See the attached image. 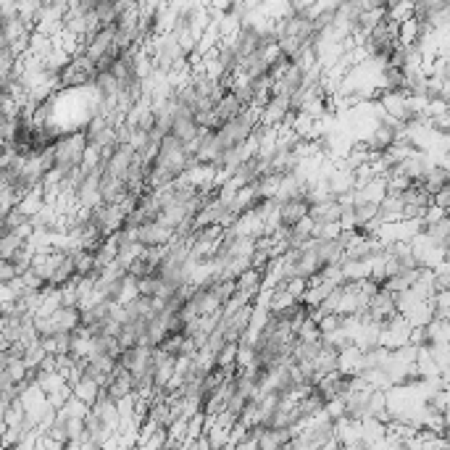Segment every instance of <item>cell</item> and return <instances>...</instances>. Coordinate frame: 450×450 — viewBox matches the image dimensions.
<instances>
[{
  "label": "cell",
  "mask_w": 450,
  "mask_h": 450,
  "mask_svg": "<svg viewBox=\"0 0 450 450\" xmlns=\"http://www.w3.org/2000/svg\"><path fill=\"white\" fill-rule=\"evenodd\" d=\"M16 277H21V271H19V266H16V261H3V266H0V282L8 285V282H14Z\"/></svg>",
  "instance_id": "obj_5"
},
{
  "label": "cell",
  "mask_w": 450,
  "mask_h": 450,
  "mask_svg": "<svg viewBox=\"0 0 450 450\" xmlns=\"http://www.w3.org/2000/svg\"><path fill=\"white\" fill-rule=\"evenodd\" d=\"M248 105L242 103V98L237 95V92L226 90L222 98H219V103H216V108H213V114H216V124L222 127V124H226L229 119H235V116H240L242 111H245Z\"/></svg>",
  "instance_id": "obj_3"
},
{
  "label": "cell",
  "mask_w": 450,
  "mask_h": 450,
  "mask_svg": "<svg viewBox=\"0 0 450 450\" xmlns=\"http://www.w3.org/2000/svg\"><path fill=\"white\" fill-rule=\"evenodd\" d=\"M98 79V66L95 61H90L85 53H76L74 58L69 61V66L58 74V87L61 90H76V87H90Z\"/></svg>",
  "instance_id": "obj_1"
},
{
  "label": "cell",
  "mask_w": 450,
  "mask_h": 450,
  "mask_svg": "<svg viewBox=\"0 0 450 450\" xmlns=\"http://www.w3.org/2000/svg\"><path fill=\"white\" fill-rule=\"evenodd\" d=\"M137 240L142 242L145 248H150V245H171L177 240V232L171 226L161 224V222H148V224L137 226Z\"/></svg>",
  "instance_id": "obj_2"
},
{
  "label": "cell",
  "mask_w": 450,
  "mask_h": 450,
  "mask_svg": "<svg viewBox=\"0 0 450 450\" xmlns=\"http://www.w3.org/2000/svg\"><path fill=\"white\" fill-rule=\"evenodd\" d=\"M72 387H74V395H76V398H82V400H85L87 405L95 403V400L100 398V392H103V385H100L98 379L87 376V374L79 376V379H76Z\"/></svg>",
  "instance_id": "obj_4"
}]
</instances>
